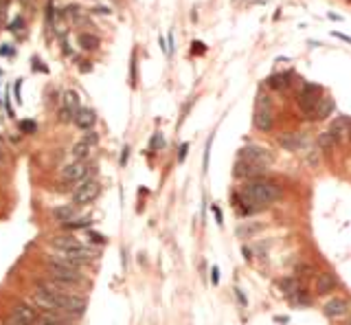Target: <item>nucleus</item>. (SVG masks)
I'll return each instance as SVG.
<instances>
[{"label":"nucleus","mask_w":351,"mask_h":325,"mask_svg":"<svg viewBox=\"0 0 351 325\" xmlns=\"http://www.w3.org/2000/svg\"><path fill=\"white\" fill-rule=\"evenodd\" d=\"M281 189L277 182L264 180V178H255V180H248L244 187L237 194L240 205H244V213H252V211H259L264 207L272 205L274 200H279Z\"/></svg>","instance_id":"nucleus-1"},{"label":"nucleus","mask_w":351,"mask_h":325,"mask_svg":"<svg viewBox=\"0 0 351 325\" xmlns=\"http://www.w3.org/2000/svg\"><path fill=\"white\" fill-rule=\"evenodd\" d=\"M46 266H49V270H51V279L62 281V284H66L68 288H77V286L83 281V275H81L79 268L68 266V264L55 260V257H51V260L46 262Z\"/></svg>","instance_id":"nucleus-2"},{"label":"nucleus","mask_w":351,"mask_h":325,"mask_svg":"<svg viewBox=\"0 0 351 325\" xmlns=\"http://www.w3.org/2000/svg\"><path fill=\"white\" fill-rule=\"evenodd\" d=\"M240 161L259 165V167H268V165H272L274 156H272V152L266 149V148H259V145H248V148H244L240 152Z\"/></svg>","instance_id":"nucleus-3"},{"label":"nucleus","mask_w":351,"mask_h":325,"mask_svg":"<svg viewBox=\"0 0 351 325\" xmlns=\"http://www.w3.org/2000/svg\"><path fill=\"white\" fill-rule=\"evenodd\" d=\"M92 172H95V167H86L83 163H70L66 167L62 169V178L66 182H73V185H83V182L92 180Z\"/></svg>","instance_id":"nucleus-4"},{"label":"nucleus","mask_w":351,"mask_h":325,"mask_svg":"<svg viewBox=\"0 0 351 325\" xmlns=\"http://www.w3.org/2000/svg\"><path fill=\"white\" fill-rule=\"evenodd\" d=\"M101 194V185L97 180H88L83 182V185H79L77 189H75L73 194V202L75 205H90V202H95L97 198Z\"/></svg>","instance_id":"nucleus-5"},{"label":"nucleus","mask_w":351,"mask_h":325,"mask_svg":"<svg viewBox=\"0 0 351 325\" xmlns=\"http://www.w3.org/2000/svg\"><path fill=\"white\" fill-rule=\"evenodd\" d=\"M66 101H64V108L59 110V121L62 123H68V121H73L75 119V115H77V110H79V101H77V95H75L73 90L66 92Z\"/></svg>","instance_id":"nucleus-6"},{"label":"nucleus","mask_w":351,"mask_h":325,"mask_svg":"<svg viewBox=\"0 0 351 325\" xmlns=\"http://www.w3.org/2000/svg\"><path fill=\"white\" fill-rule=\"evenodd\" d=\"M264 172H266V167H259V165H252L246 161H237V165H235L237 178H250V180H255V178H259Z\"/></svg>","instance_id":"nucleus-7"},{"label":"nucleus","mask_w":351,"mask_h":325,"mask_svg":"<svg viewBox=\"0 0 351 325\" xmlns=\"http://www.w3.org/2000/svg\"><path fill=\"white\" fill-rule=\"evenodd\" d=\"M325 314L329 319H340V317H345V314L349 312V303L345 299H340V296H336V299H331L329 303H325Z\"/></svg>","instance_id":"nucleus-8"},{"label":"nucleus","mask_w":351,"mask_h":325,"mask_svg":"<svg viewBox=\"0 0 351 325\" xmlns=\"http://www.w3.org/2000/svg\"><path fill=\"white\" fill-rule=\"evenodd\" d=\"M13 314H16L18 319H20L25 325H33L37 321V317H40V312L33 308L31 303H20V305H16L13 308Z\"/></svg>","instance_id":"nucleus-9"},{"label":"nucleus","mask_w":351,"mask_h":325,"mask_svg":"<svg viewBox=\"0 0 351 325\" xmlns=\"http://www.w3.org/2000/svg\"><path fill=\"white\" fill-rule=\"evenodd\" d=\"M75 125H77L79 130H86V132H90V128L95 125V121H97V117H95V112L92 110H88V108H79L77 110V115H75Z\"/></svg>","instance_id":"nucleus-10"},{"label":"nucleus","mask_w":351,"mask_h":325,"mask_svg":"<svg viewBox=\"0 0 351 325\" xmlns=\"http://www.w3.org/2000/svg\"><path fill=\"white\" fill-rule=\"evenodd\" d=\"M336 286H338V279H336L331 272H318V275H316V293L318 295L331 293Z\"/></svg>","instance_id":"nucleus-11"},{"label":"nucleus","mask_w":351,"mask_h":325,"mask_svg":"<svg viewBox=\"0 0 351 325\" xmlns=\"http://www.w3.org/2000/svg\"><path fill=\"white\" fill-rule=\"evenodd\" d=\"M79 244L81 242H79L75 235H55V237L51 239V246H53L55 251H73Z\"/></svg>","instance_id":"nucleus-12"},{"label":"nucleus","mask_w":351,"mask_h":325,"mask_svg":"<svg viewBox=\"0 0 351 325\" xmlns=\"http://www.w3.org/2000/svg\"><path fill=\"white\" fill-rule=\"evenodd\" d=\"M255 125H257V128H259L261 132L272 130V112H270V108H257Z\"/></svg>","instance_id":"nucleus-13"},{"label":"nucleus","mask_w":351,"mask_h":325,"mask_svg":"<svg viewBox=\"0 0 351 325\" xmlns=\"http://www.w3.org/2000/svg\"><path fill=\"white\" fill-rule=\"evenodd\" d=\"M331 112H334V101H331V99H318L316 108L312 110V115L307 117V119H325Z\"/></svg>","instance_id":"nucleus-14"},{"label":"nucleus","mask_w":351,"mask_h":325,"mask_svg":"<svg viewBox=\"0 0 351 325\" xmlns=\"http://www.w3.org/2000/svg\"><path fill=\"white\" fill-rule=\"evenodd\" d=\"M279 143L283 145L285 149H290V152H297V149H301V145L305 143V139H303L301 134H294V132H288V134L279 136Z\"/></svg>","instance_id":"nucleus-15"},{"label":"nucleus","mask_w":351,"mask_h":325,"mask_svg":"<svg viewBox=\"0 0 351 325\" xmlns=\"http://www.w3.org/2000/svg\"><path fill=\"white\" fill-rule=\"evenodd\" d=\"M347 132H349V121L345 119V117H338V119L334 121V125H331V132H329V134L334 136L336 143H338V141L343 139V136L347 134Z\"/></svg>","instance_id":"nucleus-16"},{"label":"nucleus","mask_w":351,"mask_h":325,"mask_svg":"<svg viewBox=\"0 0 351 325\" xmlns=\"http://www.w3.org/2000/svg\"><path fill=\"white\" fill-rule=\"evenodd\" d=\"M53 218L55 220H57V222H70V220H75V209H73V207H66V205H64V207H55V209H53Z\"/></svg>","instance_id":"nucleus-17"},{"label":"nucleus","mask_w":351,"mask_h":325,"mask_svg":"<svg viewBox=\"0 0 351 325\" xmlns=\"http://www.w3.org/2000/svg\"><path fill=\"white\" fill-rule=\"evenodd\" d=\"M279 288L285 296H294L298 290V284H297V279H292V277H285V279L279 281Z\"/></svg>","instance_id":"nucleus-18"},{"label":"nucleus","mask_w":351,"mask_h":325,"mask_svg":"<svg viewBox=\"0 0 351 325\" xmlns=\"http://www.w3.org/2000/svg\"><path fill=\"white\" fill-rule=\"evenodd\" d=\"M90 145H88V143H83V141H79V143L77 145H75V148H73V156L75 158H77V161L79 163H83V161H86V158H90Z\"/></svg>","instance_id":"nucleus-19"},{"label":"nucleus","mask_w":351,"mask_h":325,"mask_svg":"<svg viewBox=\"0 0 351 325\" xmlns=\"http://www.w3.org/2000/svg\"><path fill=\"white\" fill-rule=\"evenodd\" d=\"M90 224H92L90 218H75V220H70V222H64L62 227H64V231H77V229H88Z\"/></svg>","instance_id":"nucleus-20"},{"label":"nucleus","mask_w":351,"mask_h":325,"mask_svg":"<svg viewBox=\"0 0 351 325\" xmlns=\"http://www.w3.org/2000/svg\"><path fill=\"white\" fill-rule=\"evenodd\" d=\"M79 44H81V49H86V51H95L97 46H99V40H97V35L81 33V35H79Z\"/></svg>","instance_id":"nucleus-21"},{"label":"nucleus","mask_w":351,"mask_h":325,"mask_svg":"<svg viewBox=\"0 0 351 325\" xmlns=\"http://www.w3.org/2000/svg\"><path fill=\"white\" fill-rule=\"evenodd\" d=\"M334 143H336V139L329 134V132H323V134L318 136V148H323V149H329Z\"/></svg>","instance_id":"nucleus-22"},{"label":"nucleus","mask_w":351,"mask_h":325,"mask_svg":"<svg viewBox=\"0 0 351 325\" xmlns=\"http://www.w3.org/2000/svg\"><path fill=\"white\" fill-rule=\"evenodd\" d=\"M149 148H152V149H162V148H165V139H162L161 132H156V134L152 136V143H149Z\"/></svg>","instance_id":"nucleus-23"},{"label":"nucleus","mask_w":351,"mask_h":325,"mask_svg":"<svg viewBox=\"0 0 351 325\" xmlns=\"http://www.w3.org/2000/svg\"><path fill=\"white\" fill-rule=\"evenodd\" d=\"M270 86H272V88H285V86H288V77H285V75L270 77Z\"/></svg>","instance_id":"nucleus-24"},{"label":"nucleus","mask_w":351,"mask_h":325,"mask_svg":"<svg viewBox=\"0 0 351 325\" xmlns=\"http://www.w3.org/2000/svg\"><path fill=\"white\" fill-rule=\"evenodd\" d=\"M292 299H294V303H303V305H307V303H310V296H307V290H297V295H294Z\"/></svg>","instance_id":"nucleus-25"},{"label":"nucleus","mask_w":351,"mask_h":325,"mask_svg":"<svg viewBox=\"0 0 351 325\" xmlns=\"http://www.w3.org/2000/svg\"><path fill=\"white\" fill-rule=\"evenodd\" d=\"M20 132L22 134H31V132H35V123L33 121H20Z\"/></svg>","instance_id":"nucleus-26"},{"label":"nucleus","mask_w":351,"mask_h":325,"mask_svg":"<svg viewBox=\"0 0 351 325\" xmlns=\"http://www.w3.org/2000/svg\"><path fill=\"white\" fill-rule=\"evenodd\" d=\"M2 325H25V323H22V321H20V319H18V317H16V314H13V312H11V314H7V317H4V321H2Z\"/></svg>","instance_id":"nucleus-27"},{"label":"nucleus","mask_w":351,"mask_h":325,"mask_svg":"<svg viewBox=\"0 0 351 325\" xmlns=\"http://www.w3.org/2000/svg\"><path fill=\"white\" fill-rule=\"evenodd\" d=\"M255 231H259V227H240L237 229V235H240V237H246V235H252Z\"/></svg>","instance_id":"nucleus-28"},{"label":"nucleus","mask_w":351,"mask_h":325,"mask_svg":"<svg viewBox=\"0 0 351 325\" xmlns=\"http://www.w3.org/2000/svg\"><path fill=\"white\" fill-rule=\"evenodd\" d=\"M97 139H99V136H97V132H88V134L83 136V143H88L92 148V145H97Z\"/></svg>","instance_id":"nucleus-29"},{"label":"nucleus","mask_w":351,"mask_h":325,"mask_svg":"<svg viewBox=\"0 0 351 325\" xmlns=\"http://www.w3.org/2000/svg\"><path fill=\"white\" fill-rule=\"evenodd\" d=\"M88 237H90L95 244H104V242H106V237H104V235L95 233V231H90V233H88Z\"/></svg>","instance_id":"nucleus-30"},{"label":"nucleus","mask_w":351,"mask_h":325,"mask_svg":"<svg viewBox=\"0 0 351 325\" xmlns=\"http://www.w3.org/2000/svg\"><path fill=\"white\" fill-rule=\"evenodd\" d=\"M211 281H213V284H217V281H219V268L217 266L211 268Z\"/></svg>","instance_id":"nucleus-31"},{"label":"nucleus","mask_w":351,"mask_h":325,"mask_svg":"<svg viewBox=\"0 0 351 325\" xmlns=\"http://www.w3.org/2000/svg\"><path fill=\"white\" fill-rule=\"evenodd\" d=\"M209 152H211V141L207 143V149H204V172L209 169Z\"/></svg>","instance_id":"nucleus-32"},{"label":"nucleus","mask_w":351,"mask_h":325,"mask_svg":"<svg viewBox=\"0 0 351 325\" xmlns=\"http://www.w3.org/2000/svg\"><path fill=\"white\" fill-rule=\"evenodd\" d=\"M213 213H215V220H217V224H222V211H219L217 207H213Z\"/></svg>","instance_id":"nucleus-33"},{"label":"nucleus","mask_w":351,"mask_h":325,"mask_svg":"<svg viewBox=\"0 0 351 325\" xmlns=\"http://www.w3.org/2000/svg\"><path fill=\"white\" fill-rule=\"evenodd\" d=\"M187 149H189V145H182V148H180V154H178V158H180V161H182V158H185V154H187Z\"/></svg>","instance_id":"nucleus-34"},{"label":"nucleus","mask_w":351,"mask_h":325,"mask_svg":"<svg viewBox=\"0 0 351 325\" xmlns=\"http://www.w3.org/2000/svg\"><path fill=\"white\" fill-rule=\"evenodd\" d=\"M95 11H97V13H106V16H108V13H110V9H108V7H97Z\"/></svg>","instance_id":"nucleus-35"},{"label":"nucleus","mask_w":351,"mask_h":325,"mask_svg":"<svg viewBox=\"0 0 351 325\" xmlns=\"http://www.w3.org/2000/svg\"><path fill=\"white\" fill-rule=\"evenodd\" d=\"M169 46H171V53H174V33H169Z\"/></svg>","instance_id":"nucleus-36"},{"label":"nucleus","mask_w":351,"mask_h":325,"mask_svg":"<svg viewBox=\"0 0 351 325\" xmlns=\"http://www.w3.org/2000/svg\"><path fill=\"white\" fill-rule=\"evenodd\" d=\"M347 134H349V139H351V121H349V132H347Z\"/></svg>","instance_id":"nucleus-37"},{"label":"nucleus","mask_w":351,"mask_h":325,"mask_svg":"<svg viewBox=\"0 0 351 325\" xmlns=\"http://www.w3.org/2000/svg\"><path fill=\"white\" fill-rule=\"evenodd\" d=\"M349 325H351V321H349Z\"/></svg>","instance_id":"nucleus-38"}]
</instances>
